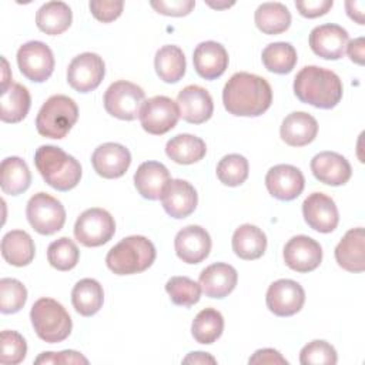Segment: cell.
<instances>
[{
  "label": "cell",
  "mask_w": 365,
  "mask_h": 365,
  "mask_svg": "<svg viewBox=\"0 0 365 365\" xmlns=\"http://www.w3.org/2000/svg\"><path fill=\"white\" fill-rule=\"evenodd\" d=\"M222 103L232 115L257 117L271 107L272 90L264 77L240 71L225 83Z\"/></svg>",
  "instance_id": "6da1fadb"
},
{
  "label": "cell",
  "mask_w": 365,
  "mask_h": 365,
  "mask_svg": "<svg viewBox=\"0 0 365 365\" xmlns=\"http://www.w3.org/2000/svg\"><path fill=\"white\" fill-rule=\"evenodd\" d=\"M294 93L301 103L329 110L341 101L344 87L334 71L318 66H305L294 78Z\"/></svg>",
  "instance_id": "7a4b0ae2"
},
{
  "label": "cell",
  "mask_w": 365,
  "mask_h": 365,
  "mask_svg": "<svg viewBox=\"0 0 365 365\" xmlns=\"http://www.w3.org/2000/svg\"><path fill=\"white\" fill-rule=\"evenodd\" d=\"M34 164L43 180L57 191L73 190L81 180L80 163L56 145L38 147Z\"/></svg>",
  "instance_id": "3957f363"
},
{
  "label": "cell",
  "mask_w": 365,
  "mask_h": 365,
  "mask_svg": "<svg viewBox=\"0 0 365 365\" xmlns=\"http://www.w3.org/2000/svg\"><path fill=\"white\" fill-rule=\"evenodd\" d=\"M154 259V244L143 235H130L107 252L106 264L117 275H131L150 268Z\"/></svg>",
  "instance_id": "277c9868"
},
{
  "label": "cell",
  "mask_w": 365,
  "mask_h": 365,
  "mask_svg": "<svg viewBox=\"0 0 365 365\" xmlns=\"http://www.w3.org/2000/svg\"><path fill=\"white\" fill-rule=\"evenodd\" d=\"M78 118L76 101L64 94H56L46 100L36 117V128L47 138H64Z\"/></svg>",
  "instance_id": "5b68a950"
},
{
  "label": "cell",
  "mask_w": 365,
  "mask_h": 365,
  "mask_svg": "<svg viewBox=\"0 0 365 365\" xmlns=\"http://www.w3.org/2000/svg\"><path fill=\"white\" fill-rule=\"evenodd\" d=\"M30 319L37 336L48 344L64 341L73 328L68 312L53 298L37 299L31 307Z\"/></svg>",
  "instance_id": "8992f818"
},
{
  "label": "cell",
  "mask_w": 365,
  "mask_h": 365,
  "mask_svg": "<svg viewBox=\"0 0 365 365\" xmlns=\"http://www.w3.org/2000/svg\"><path fill=\"white\" fill-rule=\"evenodd\" d=\"M145 101L144 90L130 81L118 80L108 86L104 93L106 111L120 120L131 121L140 115V110Z\"/></svg>",
  "instance_id": "52a82bcc"
},
{
  "label": "cell",
  "mask_w": 365,
  "mask_h": 365,
  "mask_svg": "<svg viewBox=\"0 0 365 365\" xmlns=\"http://www.w3.org/2000/svg\"><path fill=\"white\" fill-rule=\"evenodd\" d=\"M26 215L33 230L41 235H51L60 231L66 222L63 204L47 192H37L29 200Z\"/></svg>",
  "instance_id": "ba28073f"
},
{
  "label": "cell",
  "mask_w": 365,
  "mask_h": 365,
  "mask_svg": "<svg viewBox=\"0 0 365 365\" xmlns=\"http://www.w3.org/2000/svg\"><path fill=\"white\" fill-rule=\"evenodd\" d=\"M114 232V218L108 211L97 207L83 211L74 224V237L84 247L104 245Z\"/></svg>",
  "instance_id": "9c48e42d"
},
{
  "label": "cell",
  "mask_w": 365,
  "mask_h": 365,
  "mask_svg": "<svg viewBox=\"0 0 365 365\" xmlns=\"http://www.w3.org/2000/svg\"><path fill=\"white\" fill-rule=\"evenodd\" d=\"M138 118L144 131L153 135H161L177 125L180 110L177 103L170 97L155 96L144 101Z\"/></svg>",
  "instance_id": "30bf717a"
},
{
  "label": "cell",
  "mask_w": 365,
  "mask_h": 365,
  "mask_svg": "<svg viewBox=\"0 0 365 365\" xmlns=\"http://www.w3.org/2000/svg\"><path fill=\"white\" fill-rule=\"evenodd\" d=\"M17 66L27 80L43 83L53 74L54 56L47 44L31 40L17 50Z\"/></svg>",
  "instance_id": "8fae6325"
},
{
  "label": "cell",
  "mask_w": 365,
  "mask_h": 365,
  "mask_svg": "<svg viewBox=\"0 0 365 365\" xmlns=\"http://www.w3.org/2000/svg\"><path fill=\"white\" fill-rule=\"evenodd\" d=\"M106 74V64L96 53H81L76 56L67 68V81L78 93L96 90Z\"/></svg>",
  "instance_id": "7c38bea8"
},
{
  "label": "cell",
  "mask_w": 365,
  "mask_h": 365,
  "mask_svg": "<svg viewBox=\"0 0 365 365\" xmlns=\"http://www.w3.org/2000/svg\"><path fill=\"white\" fill-rule=\"evenodd\" d=\"M265 302L274 315L291 317L304 307L305 291L294 279H278L268 287Z\"/></svg>",
  "instance_id": "4fadbf2b"
},
{
  "label": "cell",
  "mask_w": 365,
  "mask_h": 365,
  "mask_svg": "<svg viewBox=\"0 0 365 365\" xmlns=\"http://www.w3.org/2000/svg\"><path fill=\"white\" fill-rule=\"evenodd\" d=\"M265 187L274 198L291 201L304 191L305 178L299 168L289 164H278L268 170Z\"/></svg>",
  "instance_id": "5bb4252c"
},
{
  "label": "cell",
  "mask_w": 365,
  "mask_h": 365,
  "mask_svg": "<svg viewBox=\"0 0 365 365\" xmlns=\"http://www.w3.org/2000/svg\"><path fill=\"white\" fill-rule=\"evenodd\" d=\"M302 215L312 230L322 234L332 232L339 222V214L334 200L324 192H312L304 200Z\"/></svg>",
  "instance_id": "9a60e30c"
},
{
  "label": "cell",
  "mask_w": 365,
  "mask_h": 365,
  "mask_svg": "<svg viewBox=\"0 0 365 365\" xmlns=\"http://www.w3.org/2000/svg\"><path fill=\"white\" fill-rule=\"evenodd\" d=\"M349 41L348 31L338 24H321L309 33V47L321 58L339 60Z\"/></svg>",
  "instance_id": "2e32d148"
},
{
  "label": "cell",
  "mask_w": 365,
  "mask_h": 365,
  "mask_svg": "<svg viewBox=\"0 0 365 365\" xmlns=\"http://www.w3.org/2000/svg\"><path fill=\"white\" fill-rule=\"evenodd\" d=\"M284 261L297 272H311L322 261V248L308 235H295L284 247Z\"/></svg>",
  "instance_id": "e0dca14e"
},
{
  "label": "cell",
  "mask_w": 365,
  "mask_h": 365,
  "mask_svg": "<svg viewBox=\"0 0 365 365\" xmlns=\"http://www.w3.org/2000/svg\"><path fill=\"white\" fill-rule=\"evenodd\" d=\"M180 117L190 124H202L208 121L214 111L211 94L201 86L190 84L177 96Z\"/></svg>",
  "instance_id": "ac0fdd59"
},
{
  "label": "cell",
  "mask_w": 365,
  "mask_h": 365,
  "mask_svg": "<svg viewBox=\"0 0 365 365\" xmlns=\"http://www.w3.org/2000/svg\"><path fill=\"white\" fill-rule=\"evenodd\" d=\"M174 248L182 262L200 264L211 251V237L200 225H187L177 232Z\"/></svg>",
  "instance_id": "d6986e66"
},
{
  "label": "cell",
  "mask_w": 365,
  "mask_h": 365,
  "mask_svg": "<svg viewBox=\"0 0 365 365\" xmlns=\"http://www.w3.org/2000/svg\"><path fill=\"white\" fill-rule=\"evenodd\" d=\"M91 164L100 177L120 178L131 164V154L128 148L118 143H104L94 150Z\"/></svg>",
  "instance_id": "ffe728a7"
},
{
  "label": "cell",
  "mask_w": 365,
  "mask_h": 365,
  "mask_svg": "<svg viewBox=\"0 0 365 365\" xmlns=\"http://www.w3.org/2000/svg\"><path fill=\"white\" fill-rule=\"evenodd\" d=\"M161 202L165 212L177 220L185 218L194 212L198 195L195 188L185 180H170L163 190Z\"/></svg>",
  "instance_id": "44dd1931"
},
{
  "label": "cell",
  "mask_w": 365,
  "mask_h": 365,
  "mask_svg": "<svg viewBox=\"0 0 365 365\" xmlns=\"http://www.w3.org/2000/svg\"><path fill=\"white\" fill-rule=\"evenodd\" d=\"M311 171L318 181L332 187L344 185L352 175L349 161L334 151H322L314 155L311 160Z\"/></svg>",
  "instance_id": "7402d4cb"
},
{
  "label": "cell",
  "mask_w": 365,
  "mask_h": 365,
  "mask_svg": "<svg viewBox=\"0 0 365 365\" xmlns=\"http://www.w3.org/2000/svg\"><path fill=\"white\" fill-rule=\"evenodd\" d=\"M192 63L200 77L215 80L221 77L228 67V53L225 47L217 41H202L192 53Z\"/></svg>",
  "instance_id": "603a6c76"
},
{
  "label": "cell",
  "mask_w": 365,
  "mask_h": 365,
  "mask_svg": "<svg viewBox=\"0 0 365 365\" xmlns=\"http://www.w3.org/2000/svg\"><path fill=\"white\" fill-rule=\"evenodd\" d=\"M237 269L225 262H215L204 268L200 274L201 291L210 298H225L237 285Z\"/></svg>",
  "instance_id": "cb8c5ba5"
},
{
  "label": "cell",
  "mask_w": 365,
  "mask_h": 365,
  "mask_svg": "<svg viewBox=\"0 0 365 365\" xmlns=\"http://www.w3.org/2000/svg\"><path fill=\"white\" fill-rule=\"evenodd\" d=\"M335 259L345 271L362 272L365 269V231L362 227L346 231L335 247Z\"/></svg>",
  "instance_id": "d4e9b609"
},
{
  "label": "cell",
  "mask_w": 365,
  "mask_h": 365,
  "mask_svg": "<svg viewBox=\"0 0 365 365\" xmlns=\"http://www.w3.org/2000/svg\"><path fill=\"white\" fill-rule=\"evenodd\" d=\"M279 134L282 141L288 145L304 147L315 140L318 134V123L305 111H294L282 120Z\"/></svg>",
  "instance_id": "484cf974"
},
{
  "label": "cell",
  "mask_w": 365,
  "mask_h": 365,
  "mask_svg": "<svg viewBox=\"0 0 365 365\" xmlns=\"http://www.w3.org/2000/svg\"><path fill=\"white\" fill-rule=\"evenodd\" d=\"M167 167L158 161H145L138 165L134 174V185L145 200H160L164 187L170 181Z\"/></svg>",
  "instance_id": "4316f807"
},
{
  "label": "cell",
  "mask_w": 365,
  "mask_h": 365,
  "mask_svg": "<svg viewBox=\"0 0 365 365\" xmlns=\"http://www.w3.org/2000/svg\"><path fill=\"white\" fill-rule=\"evenodd\" d=\"M267 250V235L252 224L240 225L232 234V251L241 259H257Z\"/></svg>",
  "instance_id": "83f0119b"
},
{
  "label": "cell",
  "mask_w": 365,
  "mask_h": 365,
  "mask_svg": "<svg viewBox=\"0 0 365 365\" xmlns=\"http://www.w3.org/2000/svg\"><path fill=\"white\" fill-rule=\"evenodd\" d=\"M36 254L33 238L23 230H11L1 240V255L14 267L29 265Z\"/></svg>",
  "instance_id": "f1b7e54d"
},
{
  "label": "cell",
  "mask_w": 365,
  "mask_h": 365,
  "mask_svg": "<svg viewBox=\"0 0 365 365\" xmlns=\"http://www.w3.org/2000/svg\"><path fill=\"white\" fill-rule=\"evenodd\" d=\"M0 118L3 123H19L21 121L31 106V97L29 90L19 84L11 83L6 88L1 90V98H0Z\"/></svg>",
  "instance_id": "f546056e"
},
{
  "label": "cell",
  "mask_w": 365,
  "mask_h": 365,
  "mask_svg": "<svg viewBox=\"0 0 365 365\" xmlns=\"http://www.w3.org/2000/svg\"><path fill=\"white\" fill-rule=\"evenodd\" d=\"M73 20V13L68 4L64 1H48L44 3L36 13L37 27L50 36L64 33Z\"/></svg>",
  "instance_id": "4dcf8cb0"
},
{
  "label": "cell",
  "mask_w": 365,
  "mask_h": 365,
  "mask_svg": "<svg viewBox=\"0 0 365 365\" xmlns=\"http://www.w3.org/2000/svg\"><path fill=\"white\" fill-rule=\"evenodd\" d=\"M207 145L202 138L192 134H178L165 144V154L177 164H194L204 158Z\"/></svg>",
  "instance_id": "1f68e13d"
},
{
  "label": "cell",
  "mask_w": 365,
  "mask_h": 365,
  "mask_svg": "<svg viewBox=\"0 0 365 365\" xmlns=\"http://www.w3.org/2000/svg\"><path fill=\"white\" fill-rule=\"evenodd\" d=\"M0 187L4 194L19 195L29 190L31 174L24 160L20 157H7L0 165Z\"/></svg>",
  "instance_id": "d6a6232c"
},
{
  "label": "cell",
  "mask_w": 365,
  "mask_h": 365,
  "mask_svg": "<svg viewBox=\"0 0 365 365\" xmlns=\"http://www.w3.org/2000/svg\"><path fill=\"white\" fill-rule=\"evenodd\" d=\"M104 301V291L98 281L93 278L80 279L71 291V304L74 309L83 317L97 314Z\"/></svg>",
  "instance_id": "836d02e7"
},
{
  "label": "cell",
  "mask_w": 365,
  "mask_h": 365,
  "mask_svg": "<svg viewBox=\"0 0 365 365\" xmlns=\"http://www.w3.org/2000/svg\"><path fill=\"white\" fill-rule=\"evenodd\" d=\"M254 20L264 34H281L291 26V13L285 4L268 1L257 7Z\"/></svg>",
  "instance_id": "e575fe53"
},
{
  "label": "cell",
  "mask_w": 365,
  "mask_h": 365,
  "mask_svg": "<svg viewBox=\"0 0 365 365\" xmlns=\"http://www.w3.org/2000/svg\"><path fill=\"white\" fill-rule=\"evenodd\" d=\"M154 67L164 83H177L185 74V56L178 46H163L155 53Z\"/></svg>",
  "instance_id": "d590c367"
},
{
  "label": "cell",
  "mask_w": 365,
  "mask_h": 365,
  "mask_svg": "<svg viewBox=\"0 0 365 365\" xmlns=\"http://www.w3.org/2000/svg\"><path fill=\"white\" fill-rule=\"evenodd\" d=\"M264 67L275 74L291 73L295 67L298 57L292 44L285 41H277L268 44L261 54Z\"/></svg>",
  "instance_id": "8d00e7d4"
},
{
  "label": "cell",
  "mask_w": 365,
  "mask_h": 365,
  "mask_svg": "<svg viewBox=\"0 0 365 365\" xmlns=\"http://www.w3.org/2000/svg\"><path fill=\"white\" fill-rule=\"evenodd\" d=\"M222 331L224 318L221 312L214 308H204L200 311L191 324V334L194 339L205 345L215 342L221 336Z\"/></svg>",
  "instance_id": "74e56055"
},
{
  "label": "cell",
  "mask_w": 365,
  "mask_h": 365,
  "mask_svg": "<svg viewBox=\"0 0 365 365\" xmlns=\"http://www.w3.org/2000/svg\"><path fill=\"white\" fill-rule=\"evenodd\" d=\"M80 258V251L73 240L61 237L53 241L47 248V259L50 265L58 271L73 269Z\"/></svg>",
  "instance_id": "f35d334b"
},
{
  "label": "cell",
  "mask_w": 365,
  "mask_h": 365,
  "mask_svg": "<svg viewBox=\"0 0 365 365\" xmlns=\"http://www.w3.org/2000/svg\"><path fill=\"white\" fill-rule=\"evenodd\" d=\"M248 160L241 154H228L217 164L218 180L228 187H238L248 178Z\"/></svg>",
  "instance_id": "ab89813d"
},
{
  "label": "cell",
  "mask_w": 365,
  "mask_h": 365,
  "mask_svg": "<svg viewBox=\"0 0 365 365\" xmlns=\"http://www.w3.org/2000/svg\"><path fill=\"white\" fill-rule=\"evenodd\" d=\"M171 301L180 307H192L200 301L201 287L188 277H171L165 284Z\"/></svg>",
  "instance_id": "60d3db41"
},
{
  "label": "cell",
  "mask_w": 365,
  "mask_h": 365,
  "mask_svg": "<svg viewBox=\"0 0 365 365\" xmlns=\"http://www.w3.org/2000/svg\"><path fill=\"white\" fill-rule=\"evenodd\" d=\"M27 301L26 287L14 278L0 279V311L1 314L19 312Z\"/></svg>",
  "instance_id": "b9f144b4"
},
{
  "label": "cell",
  "mask_w": 365,
  "mask_h": 365,
  "mask_svg": "<svg viewBox=\"0 0 365 365\" xmlns=\"http://www.w3.org/2000/svg\"><path fill=\"white\" fill-rule=\"evenodd\" d=\"M338 361L335 348L322 339L308 342L299 352L302 365H335Z\"/></svg>",
  "instance_id": "7bdbcfd3"
},
{
  "label": "cell",
  "mask_w": 365,
  "mask_h": 365,
  "mask_svg": "<svg viewBox=\"0 0 365 365\" xmlns=\"http://www.w3.org/2000/svg\"><path fill=\"white\" fill-rule=\"evenodd\" d=\"M1 354L0 362L4 365H17L20 364L27 354V344L21 334L16 331H1Z\"/></svg>",
  "instance_id": "ee69618b"
},
{
  "label": "cell",
  "mask_w": 365,
  "mask_h": 365,
  "mask_svg": "<svg viewBox=\"0 0 365 365\" xmlns=\"http://www.w3.org/2000/svg\"><path fill=\"white\" fill-rule=\"evenodd\" d=\"M91 14L101 23H110L123 13L124 1L121 0H93L88 3Z\"/></svg>",
  "instance_id": "f6af8a7d"
},
{
  "label": "cell",
  "mask_w": 365,
  "mask_h": 365,
  "mask_svg": "<svg viewBox=\"0 0 365 365\" xmlns=\"http://www.w3.org/2000/svg\"><path fill=\"white\" fill-rule=\"evenodd\" d=\"M150 6L160 14L182 17L192 11L195 1L194 0H151Z\"/></svg>",
  "instance_id": "bcb514c9"
},
{
  "label": "cell",
  "mask_w": 365,
  "mask_h": 365,
  "mask_svg": "<svg viewBox=\"0 0 365 365\" xmlns=\"http://www.w3.org/2000/svg\"><path fill=\"white\" fill-rule=\"evenodd\" d=\"M34 364H88V359L77 351H61V352H43L36 359Z\"/></svg>",
  "instance_id": "7dc6e473"
},
{
  "label": "cell",
  "mask_w": 365,
  "mask_h": 365,
  "mask_svg": "<svg viewBox=\"0 0 365 365\" xmlns=\"http://www.w3.org/2000/svg\"><path fill=\"white\" fill-rule=\"evenodd\" d=\"M334 6L332 0H298L295 7L301 16L307 19H315L327 14Z\"/></svg>",
  "instance_id": "c3c4849f"
},
{
  "label": "cell",
  "mask_w": 365,
  "mask_h": 365,
  "mask_svg": "<svg viewBox=\"0 0 365 365\" xmlns=\"http://www.w3.org/2000/svg\"><path fill=\"white\" fill-rule=\"evenodd\" d=\"M248 364H288V361L272 348H264L254 352V355L248 359Z\"/></svg>",
  "instance_id": "681fc988"
},
{
  "label": "cell",
  "mask_w": 365,
  "mask_h": 365,
  "mask_svg": "<svg viewBox=\"0 0 365 365\" xmlns=\"http://www.w3.org/2000/svg\"><path fill=\"white\" fill-rule=\"evenodd\" d=\"M364 50H365L364 37H358L355 40H351L346 44V53H348L351 61H354L359 66L364 64Z\"/></svg>",
  "instance_id": "f907efd6"
},
{
  "label": "cell",
  "mask_w": 365,
  "mask_h": 365,
  "mask_svg": "<svg viewBox=\"0 0 365 365\" xmlns=\"http://www.w3.org/2000/svg\"><path fill=\"white\" fill-rule=\"evenodd\" d=\"M364 7H365V3L364 1H356V0H349L345 3V9H346V13L348 16L355 20L358 24H364Z\"/></svg>",
  "instance_id": "816d5d0a"
},
{
  "label": "cell",
  "mask_w": 365,
  "mask_h": 365,
  "mask_svg": "<svg viewBox=\"0 0 365 365\" xmlns=\"http://www.w3.org/2000/svg\"><path fill=\"white\" fill-rule=\"evenodd\" d=\"M217 359L211 356L208 352H190L184 359L182 364H215Z\"/></svg>",
  "instance_id": "f5cc1de1"
},
{
  "label": "cell",
  "mask_w": 365,
  "mask_h": 365,
  "mask_svg": "<svg viewBox=\"0 0 365 365\" xmlns=\"http://www.w3.org/2000/svg\"><path fill=\"white\" fill-rule=\"evenodd\" d=\"M1 61H3V80H1V90H3V88H6L7 86H10L13 81H10V80H11L10 77H7V73H9V64H7V60L3 57V58H1Z\"/></svg>",
  "instance_id": "db71d44e"
},
{
  "label": "cell",
  "mask_w": 365,
  "mask_h": 365,
  "mask_svg": "<svg viewBox=\"0 0 365 365\" xmlns=\"http://www.w3.org/2000/svg\"><path fill=\"white\" fill-rule=\"evenodd\" d=\"M207 4L210 6V7H212V9H228V7H231V6H234V3H212V1H207Z\"/></svg>",
  "instance_id": "11a10c76"
}]
</instances>
